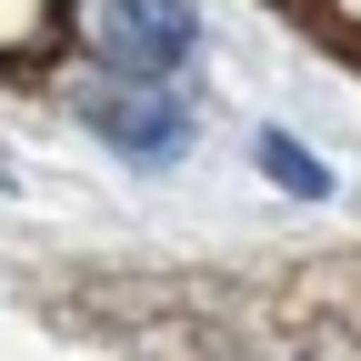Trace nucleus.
<instances>
[{
	"instance_id": "1",
	"label": "nucleus",
	"mask_w": 361,
	"mask_h": 361,
	"mask_svg": "<svg viewBox=\"0 0 361 361\" xmlns=\"http://www.w3.org/2000/svg\"><path fill=\"white\" fill-rule=\"evenodd\" d=\"M191 40H201L191 0H111V51H121L130 71H171V61H191Z\"/></svg>"
},
{
	"instance_id": "2",
	"label": "nucleus",
	"mask_w": 361,
	"mask_h": 361,
	"mask_svg": "<svg viewBox=\"0 0 361 361\" xmlns=\"http://www.w3.org/2000/svg\"><path fill=\"white\" fill-rule=\"evenodd\" d=\"M101 130L121 151H141V161H171L180 151V101H151V90H121V101L101 111Z\"/></svg>"
},
{
	"instance_id": "3",
	"label": "nucleus",
	"mask_w": 361,
	"mask_h": 361,
	"mask_svg": "<svg viewBox=\"0 0 361 361\" xmlns=\"http://www.w3.org/2000/svg\"><path fill=\"white\" fill-rule=\"evenodd\" d=\"M261 171H271V180H291V191H301V201H322V191H331V171H322V161H311L301 141H281V130H271V141H261Z\"/></svg>"
}]
</instances>
